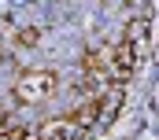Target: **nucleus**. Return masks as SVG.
I'll return each instance as SVG.
<instances>
[{"label":"nucleus","mask_w":159,"mask_h":140,"mask_svg":"<svg viewBox=\"0 0 159 140\" xmlns=\"http://www.w3.org/2000/svg\"><path fill=\"white\" fill-rule=\"evenodd\" d=\"M15 100L19 103H44L52 92H56V74L52 70H26L19 81H15Z\"/></svg>","instance_id":"f257e3e1"},{"label":"nucleus","mask_w":159,"mask_h":140,"mask_svg":"<svg viewBox=\"0 0 159 140\" xmlns=\"http://www.w3.org/2000/svg\"><path fill=\"white\" fill-rule=\"evenodd\" d=\"M137 59H141V52L122 37L119 44L111 48V81H119V85H122V81H129L133 70H137Z\"/></svg>","instance_id":"f03ea898"},{"label":"nucleus","mask_w":159,"mask_h":140,"mask_svg":"<svg viewBox=\"0 0 159 140\" xmlns=\"http://www.w3.org/2000/svg\"><path fill=\"white\" fill-rule=\"evenodd\" d=\"M41 140H74L78 133H74V125L67 122V118H59V122H48V125H41L37 129Z\"/></svg>","instance_id":"7ed1b4c3"},{"label":"nucleus","mask_w":159,"mask_h":140,"mask_svg":"<svg viewBox=\"0 0 159 140\" xmlns=\"http://www.w3.org/2000/svg\"><path fill=\"white\" fill-rule=\"evenodd\" d=\"M0 140H41L37 129H26V125H7L0 129Z\"/></svg>","instance_id":"20e7f679"}]
</instances>
